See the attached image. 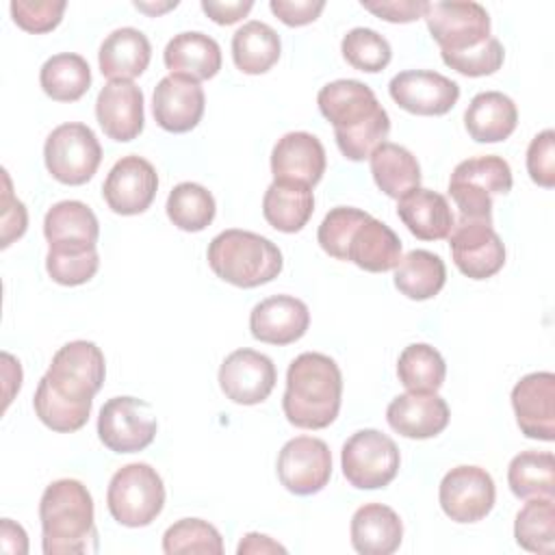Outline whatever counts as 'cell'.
I'll return each mask as SVG.
<instances>
[{
    "label": "cell",
    "instance_id": "obj_1",
    "mask_svg": "<svg viewBox=\"0 0 555 555\" xmlns=\"http://www.w3.org/2000/svg\"><path fill=\"white\" fill-rule=\"evenodd\" d=\"M317 104L321 115L334 126L336 145L349 160H364L390 132V117L377 102L373 89L353 78L327 82Z\"/></svg>",
    "mask_w": 555,
    "mask_h": 555
},
{
    "label": "cell",
    "instance_id": "obj_2",
    "mask_svg": "<svg viewBox=\"0 0 555 555\" xmlns=\"http://www.w3.org/2000/svg\"><path fill=\"white\" fill-rule=\"evenodd\" d=\"M340 399L343 375L330 356L306 351L288 364L282 410L291 425L325 429L336 421Z\"/></svg>",
    "mask_w": 555,
    "mask_h": 555
},
{
    "label": "cell",
    "instance_id": "obj_3",
    "mask_svg": "<svg viewBox=\"0 0 555 555\" xmlns=\"http://www.w3.org/2000/svg\"><path fill=\"white\" fill-rule=\"evenodd\" d=\"M41 548L46 555H80L98 551L93 499L78 479L52 481L39 501Z\"/></svg>",
    "mask_w": 555,
    "mask_h": 555
},
{
    "label": "cell",
    "instance_id": "obj_4",
    "mask_svg": "<svg viewBox=\"0 0 555 555\" xmlns=\"http://www.w3.org/2000/svg\"><path fill=\"white\" fill-rule=\"evenodd\" d=\"M206 258L217 278L238 288H256L275 280L284 264L273 241L238 228L219 232L210 241Z\"/></svg>",
    "mask_w": 555,
    "mask_h": 555
},
{
    "label": "cell",
    "instance_id": "obj_5",
    "mask_svg": "<svg viewBox=\"0 0 555 555\" xmlns=\"http://www.w3.org/2000/svg\"><path fill=\"white\" fill-rule=\"evenodd\" d=\"M509 163L501 156H475L455 165L449 178V195L460 219L492 223V197L512 191Z\"/></svg>",
    "mask_w": 555,
    "mask_h": 555
},
{
    "label": "cell",
    "instance_id": "obj_6",
    "mask_svg": "<svg viewBox=\"0 0 555 555\" xmlns=\"http://www.w3.org/2000/svg\"><path fill=\"white\" fill-rule=\"evenodd\" d=\"M106 505L124 527H147L163 512L165 486L156 468L145 462L121 466L108 481Z\"/></svg>",
    "mask_w": 555,
    "mask_h": 555
},
{
    "label": "cell",
    "instance_id": "obj_7",
    "mask_svg": "<svg viewBox=\"0 0 555 555\" xmlns=\"http://www.w3.org/2000/svg\"><path fill=\"white\" fill-rule=\"evenodd\" d=\"M43 160L54 180L78 186L89 182L98 171L102 147L89 126L80 121H67L48 134L43 145Z\"/></svg>",
    "mask_w": 555,
    "mask_h": 555
},
{
    "label": "cell",
    "instance_id": "obj_8",
    "mask_svg": "<svg viewBox=\"0 0 555 555\" xmlns=\"http://www.w3.org/2000/svg\"><path fill=\"white\" fill-rule=\"evenodd\" d=\"M106 362L102 349L91 340H72L52 356L43 379L56 395L93 405V397L102 388Z\"/></svg>",
    "mask_w": 555,
    "mask_h": 555
},
{
    "label": "cell",
    "instance_id": "obj_9",
    "mask_svg": "<svg viewBox=\"0 0 555 555\" xmlns=\"http://www.w3.org/2000/svg\"><path fill=\"white\" fill-rule=\"evenodd\" d=\"M401 455L395 440L379 429H360L347 438L340 451L345 479L360 490L388 486L399 473Z\"/></svg>",
    "mask_w": 555,
    "mask_h": 555
},
{
    "label": "cell",
    "instance_id": "obj_10",
    "mask_svg": "<svg viewBox=\"0 0 555 555\" xmlns=\"http://www.w3.org/2000/svg\"><path fill=\"white\" fill-rule=\"evenodd\" d=\"M156 429L152 405L137 397H113L98 416V436L113 453L143 451L156 438Z\"/></svg>",
    "mask_w": 555,
    "mask_h": 555
},
{
    "label": "cell",
    "instance_id": "obj_11",
    "mask_svg": "<svg viewBox=\"0 0 555 555\" xmlns=\"http://www.w3.org/2000/svg\"><path fill=\"white\" fill-rule=\"evenodd\" d=\"M423 17L440 52H464L490 39V15L473 0L427 2Z\"/></svg>",
    "mask_w": 555,
    "mask_h": 555
},
{
    "label": "cell",
    "instance_id": "obj_12",
    "mask_svg": "<svg viewBox=\"0 0 555 555\" xmlns=\"http://www.w3.org/2000/svg\"><path fill=\"white\" fill-rule=\"evenodd\" d=\"M275 468L288 492L299 496L317 494L330 483L332 453L321 438L297 436L280 449Z\"/></svg>",
    "mask_w": 555,
    "mask_h": 555
},
{
    "label": "cell",
    "instance_id": "obj_13",
    "mask_svg": "<svg viewBox=\"0 0 555 555\" xmlns=\"http://www.w3.org/2000/svg\"><path fill=\"white\" fill-rule=\"evenodd\" d=\"M496 499V488L486 468L455 466L451 468L438 488V501L442 512L455 522H477L486 518Z\"/></svg>",
    "mask_w": 555,
    "mask_h": 555
},
{
    "label": "cell",
    "instance_id": "obj_14",
    "mask_svg": "<svg viewBox=\"0 0 555 555\" xmlns=\"http://www.w3.org/2000/svg\"><path fill=\"white\" fill-rule=\"evenodd\" d=\"M451 258L470 280H488L505 264V245L492 223L460 219L449 234Z\"/></svg>",
    "mask_w": 555,
    "mask_h": 555
},
{
    "label": "cell",
    "instance_id": "obj_15",
    "mask_svg": "<svg viewBox=\"0 0 555 555\" xmlns=\"http://www.w3.org/2000/svg\"><path fill=\"white\" fill-rule=\"evenodd\" d=\"M158 191V173L150 160L137 154L121 156L108 171L102 195L108 208L117 215L145 212Z\"/></svg>",
    "mask_w": 555,
    "mask_h": 555
},
{
    "label": "cell",
    "instance_id": "obj_16",
    "mask_svg": "<svg viewBox=\"0 0 555 555\" xmlns=\"http://www.w3.org/2000/svg\"><path fill=\"white\" fill-rule=\"evenodd\" d=\"M278 382L275 364L254 349H236L219 366L221 392L238 405L262 403Z\"/></svg>",
    "mask_w": 555,
    "mask_h": 555
},
{
    "label": "cell",
    "instance_id": "obj_17",
    "mask_svg": "<svg viewBox=\"0 0 555 555\" xmlns=\"http://www.w3.org/2000/svg\"><path fill=\"white\" fill-rule=\"evenodd\" d=\"M388 93L397 106L412 115H444L457 98L460 85L431 69H405L392 76Z\"/></svg>",
    "mask_w": 555,
    "mask_h": 555
},
{
    "label": "cell",
    "instance_id": "obj_18",
    "mask_svg": "<svg viewBox=\"0 0 555 555\" xmlns=\"http://www.w3.org/2000/svg\"><path fill=\"white\" fill-rule=\"evenodd\" d=\"M516 423L527 438L555 440V375L538 371L520 377L512 388Z\"/></svg>",
    "mask_w": 555,
    "mask_h": 555
},
{
    "label": "cell",
    "instance_id": "obj_19",
    "mask_svg": "<svg viewBox=\"0 0 555 555\" xmlns=\"http://www.w3.org/2000/svg\"><path fill=\"white\" fill-rule=\"evenodd\" d=\"M206 106L204 89L197 80L186 76L169 74L158 80L152 95V113L156 124L167 132H189L193 130Z\"/></svg>",
    "mask_w": 555,
    "mask_h": 555
},
{
    "label": "cell",
    "instance_id": "obj_20",
    "mask_svg": "<svg viewBox=\"0 0 555 555\" xmlns=\"http://www.w3.org/2000/svg\"><path fill=\"white\" fill-rule=\"evenodd\" d=\"M95 117L104 134L126 143L143 130V91L132 80H108L95 100Z\"/></svg>",
    "mask_w": 555,
    "mask_h": 555
},
{
    "label": "cell",
    "instance_id": "obj_21",
    "mask_svg": "<svg viewBox=\"0 0 555 555\" xmlns=\"http://www.w3.org/2000/svg\"><path fill=\"white\" fill-rule=\"evenodd\" d=\"M310 325L308 306L293 295H273L256 304L249 312L251 336L269 345H291L299 340Z\"/></svg>",
    "mask_w": 555,
    "mask_h": 555
},
{
    "label": "cell",
    "instance_id": "obj_22",
    "mask_svg": "<svg viewBox=\"0 0 555 555\" xmlns=\"http://www.w3.org/2000/svg\"><path fill=\"white\" fill-rule=\"evenodd\" d=\"M325 147L323 143L304 130L286 132L271 152V173L273 180L299 182L314 186L325 173Z\"/></svg>",
    "mask_w": 555,
    "mask_h": 555
},
{
    "label": "cell",
    "instance_id": "obj_23",
    "mask_svg": "<svg viewBox=\"0 0 555 555\" xmlns=\"http://www.w3.org/2000/svg\"><path fill=\"white\" fill-rule=\"evenodd\" d=\"M451 412L447 401L436 392H403L395 397L386 408L388 425L414 440L438 436L449 425Z\"/></svg>",
    "mask_w": 555,
    "mask_h": 555
},
{
    "label": "cell",
    "instance_id": "obj_24",
    "mask_svg": "<svg viewBox=\"0 0 555 555\" xmlns=\"http://www.w3.org/2000/svg\"><path fill=\"white\" fill-rule=\"evenodd\" d=\"M43 236L54 249H91L98 243L100 223L87 204L63 199L46 212Z\"/></svg>",
    "mask_w": 555,
    "mask_h": 555
},
{
    "label": "cell",
    "instance_id": "obj_25",
    "mask_svg": "<svg viewBox=\"0 0 555 555\" xmlns=\"http://www.w3.org/2000/svg\"><path fill=\"white\" fill-rule=\"evenodd\" d=\"M397 217L421 241L447 238L455 225L447 197L423 186H416L397 199Z\"/></svg>",
    "mask_w": 555,
    "mask_h": 555
},
{
    "label": "cell",
    "instance_id": "obj_26",
    "mask_svg": "<svg viewBox=\"0 0 555 555\" xmlns=\"http://www.w3.org/2000/svg\"><path fill=\"white\" fill-rule=\"evenodd\" d=\"M351 546L360 555H390L399 548L403 525L399 514L384 503H364L351 516Z\"/></svg>",
    "mask_w": 555,
    "mask_h": 555
},
{
    "label": "cell",
    "instance_id": "obj_27",
    "mask_svg": "<svg viewBox=\"0 0 555 555\" xmlns=\"http://www.w3.org/2000/svg\"><path fill=\"white\" fill-rule=\"evenodd\" d=\"M163 61L171 74L199 82L217 76L221 69V48L212 37L199 30H186L169 39Z\"/></svg>",
    "mask_w": 555,
    "mask_h": 555
},
{
    "label": "cell",
    "instance_id": "obj_28",
    "mask_svg": "<svg viewBox=\"0 0 555 555\" xmlns=\"http://www.w3.org/2000/svg\"><path fill=\"white\" fill-rule=\"evenodd\" d=\"M152 59L150 39L132 26H124L106 35L100 46L98 63L108 80H132L141 76Z\"/></svg>",
    "mask_w": 555,
    "mask_h": 555
},
{
    "label": "cell",
    "instance_id": "obj_29",
    "mask_svg": "<svg viewBox=\"0 0 555 555\" xmlns=\"http://www.w3.org/2000/svg\"><path fill=\"white\" fill-rule=\"evenodd\" d=\"M401 249V238L395 230L384 221L369 217L353 230L347 245V260L364 271L384 273L399 264Z\"/></svg>",
    "mask_w": 555,
    "mask_h": 555
},
{
    "label": "cell",
    "instance_id": "obj_30",
    "mask_svg": "<svg viewBox=\"0 0 555 555\" xmlns=\"http://www.w3.org/2000/svg\"><path fill=\"white\" fill-rule=\"evenodd\" d=\"M518 124V108L514 100L501 91L477 93L466 113L464 126L477 143H499L505 141Z\"/></svg>",
    "mask_w": 555,
    "mask_h": 555
},
{
    "label": "cell",
    "instance_id": "obj_31",
    "mask_svg": "<svg viewBox=\"0 0 555 555\" xmlns=\"http://www.w3.org/2000/svg\"><path fill=\"white\" fill-rule=\"evenodd\" d=\"M314 212L312 186L299 182L273 180L262 197V215L267 223L284 234L299 232Z\"/></svg>",
    "mask_w": 555,
    "mask_h": 555
},
{
    "label": "cell",
    "instance_id": "obj_32",
    "mask_svg": "<svg viewBox=\"0 0 555 555\" xmlns=\"http://www.w3.org/2000/svg\"><path fill=\"white\" fill-rule=\"evenodd\" d=\"M369 160L377 189L392 199L403 197L421 184V165L403 145L384 141L373 150Z\"/></svg>",
    "mask_w": 555,
    "mask_h": 555
},
{
    "label": "cell",
    "instance_id": "obj_33",
    "mask_svg": "<svg viewBox=\"0 0 555 555\" xmlns=\"http://www.w3.org/2000/svg\"><path fill=\"white\" fill-rule=\"evenodd\" d=\"M282 52L280 35L264 22L251 20L232 35L234 65L249 76L269 72Z\"/></svg>",
    "mask_w": 555,
    "mask_h": 555
},
{
    "label": "cell",
    "instance_id": "obj_34",
    "mask_svg": "<svg viewBox=\"0 0 555 555\" xmlns=\"http://www.w3.org/2000/svg\"><path fill=\"white\" fill-rule=\"evenodd\" d=\"M447 282L442 258L427 249H412L395 267V286L408 299L425 301L436 297Z\"/></svg>",
    "mask_w": 555,
    "mask_h": 555
},
{
    "label": "cell",
    "instance_id": "obj_35",
    "mask_svg": "<svg viewBox=\"0 0 555 555\" xmlns=\"http://www.w3.org/2000/svg\"><path fill=\"white\" fill-rule=\"evenodd\" d=\"M39 82L48 98L56 102H76L91 87V69L80 54L61 52L41 65Z\"/></svg>",
    "mask_w": 555,
    "mask_h": 555
},
{
    "label": "cell",
    "instance_id": "obj_36",
    "mask_svg": "<svg viewBox=\"0 0 555 555\" xmlns=\"http://www.w3.org/2000/svg\"><path fill=\"white\" fill-rule=\"evenodd\" d=\"M507 483L518 499L553 496L555 457L551 451H522L507 466Z\"/></svg>",
    "mask_w": 555,
    "mask_h": 555
},
{
    "label": "cell",
    "instance_id": "obj_37",
    "mask_svg": "<svg viewBox=\"0 0 555 555\" xmlns=\"http://www.w3.org/2000/svg\"><path fill=\"white\" fill-rule=\"evenodd\" d=\"M444 358L427 343L408 345L399 353L397 377L412 392H436L444 384Z\"/></svg>",
    "mask_w": 555,
    "mask_h": 555
},
{
    "label": "cell",
    "instance_id": "obj_38",
    "mask_svg": "<svg viewBox=\"0 0 555 555\" xmlns=\"http://www.w3.org/2000/svg\"><path fill=\"white\" fill-rule=\"evenodd\" d=\"M516 544L529 553H553L555 548V501L553 496L527 499L514 520Z\"/></svg>",
    "mask_w": 555,
    "mask_h": 555
},
{
    "label": "cell",
    "instance_id": "obj_39",
    "mask_svg": "<svg viewBox=\"0 0 555 555\" xmlns=\"http://www.w3.org/2000/svg\"><path fill=\"white\" fill-rule=\"evenodd\" d=\"M169 221L184 232H202L215 219L217 204L212 193L197 182H180L167 197Z\"/></svg>",
    "mask_w": 555,
    "mask_h": 555
},
{
    "label": "cell",
    "instance_id": "obj_40",
    "mask_svg": "<svg viewBox=\"0 0 555 555\" xmlns=\"http://www.w3.org/2000/svg\"><path fill=\"white\" fill-rule=\"evenodd\" d=\"M33 408H35L37 418L46 427H50L52 431H61V434L78 431L80 427L87 425L89 414H91V405L76 403V401H69V399L56 395L43 377L35 390Z\"/></svg>",
    "mask_w": 555,
    "mask_h": 555
},
{
    "label": "cell",
    "instance_id": "obj_41",
    "mask_svg": "<svg viewBox=\"0 0 555 555\" xmlns=\"http://www.w3.org/2000/svg\"><path fill=\"white\" fill-rule=\"evenodd\" d=\"M163 551L167 555L180 553H208L221 555L223 540L221 533L202 518H180L167 527L163 535Z\"/></svg>",
    "mask_w": 555,
    "mask_h": 555
},
{
    "label": "cell",
    "instance_id": "obj_42",
    "mask_svg": "<svg viewBox=\"0 0 555 555\" xmlns=\"http://www.w3.org/2000/svg\"><path fill=\"white\" fill-rule=\"evenodd\" d=\"M340 50H343L345 61L351 67H356L360 72H366V74L382 72L392 59V50H390L388 39L384 35H379L377 30L364 28V26L351 28L343 37Z\"/></svg>",
    "mask_w": 555,
    "mask_h": 555
},
{
    "label": "cell",
    "instance_id": "obj_43",
    "mask_svg": "<svg viewBox=\"0 0 555 555\" xmlns=\"http://www.w3.org/2000/svg\"><path fill=\"white\" fill-rule=\"evenodd\" d=\"M100 267L98 247L91 249H54L48 247L46 271L61 286H80L89 282Z\"/></svg>",
    "mask_w": 555,
    "mask_h": 555
},
{
    "label": "cell",
    "instance_id": "obj_44",
    "mask_svg": "<svg viewBox=\"0 0 555 555\" xmlns=\"http://www.w3.org/2000/svg\"><path fill=\"white\" fill-rule=\"evenodd\" d=\"M369 217H371L369 212H364L360 208H351V206L332 208L323 217V221L317 230V241H319L321 249L336 260H347L349 238H351L353 230Z\"/></svg>",
    "mask_w": 555,
    "mask_h": 555
},
{
    "label": "cell",
    "instance_id": "obj_45",
    "mask_svg": "<svg viewBox=\"0 0 555 555\" xmlns=\"http://www.w3.org/2000/svg\"><path fill=\"white\" fill-rule=\"evenodd\" d=\"M440 56L444 65L455 69L457 74L477 78V76L494 74L503 65L505 50L496 37H490L483 43L468 48L464 52H440Z\"/></svg>",
    "mask_w": 555,
    "mask_h": 555
},
{
    "label": "cell",
    "instance_id": "obj_46",
    "mask_svg": "<svg viewBox=\"0 0 555 555\" xmlns=\"http://www.w3.org/2000/svg\"><path fill=\"white\" fill-rule=\"evenodd\" d=\"M65 7V0H13L9 4L13 22L35 35L54 30L63 20Z\"/></svg>",
    "mask_w": 555,
    "mask_h": 555
},
{
    "label": "cell",
    "instance_id": "obj_47",
    "mask_svg": "<svg viewBox=\"0 0 555 555\" xmlns=\"http://www.w3.org/2000/svg\"><path fill=\"white\" fill-rule=\"evenodd\" d=\"M527 171L538 186H555V132L551 128L531 139L527 147Z\"/></svg>",
    "mask_w": 555,
    "mask_h": 555
},
{
    "label": "cell",
    "instance_id": "obj_48",
    "mask_svg": "<svg viewBox=\"0 0 555 555\" xmlns=\"http://www.w3.org/2000/svg\"><path fill=\"white\" fill-rule=\"evenodd\" d=\"M4 178V191H2V247H9L15 238H20L26 232L28 225V212L26 206L13 197L11 191V178L7 171H2Z\"/></svg>",
    "mask_w": 555,
    "mask_h": 555
},
{
    "label": "cell",
    "instance_id": "obj_49",
    "mask_svg": "<svg viewBox=\"0 0 555 555\" xmlns=\"http://www.w3.org/2000/svg\"><path fill=\"white\" fill-rule=\"evenodd\" d=\"M269 9L286 26L312 24L325 9L323 0H271Z\"/></svg>",
    "mask_w": 555,
    "mask_h": 555
},
{
    "label": "cell",
    "instance_id": "obj_50",
    "mask_svg": "<svg viewBox=\"0 0 555 555\" xmlns=\"http://www.w3.org/2000/svg\"><path fill=\"white\" fill-rule=\"evenodd\" d=\"M425 4L427 2H421V0H377V2L362 0V7L366 11L392 24H408L423 17Z\"/></svg>",
    "mask_w": 555,
    "mask_h": 555
},
{
    "label": "cell",
    "instance_id": "obj_51",
    "mask_svg": "<svg viewBox=\"0 0 555 555\" xmlns=\"http://www.w3.org/2000/svg\"><path fill=\"white\" fill-rule=\"evenodd\" d=\"M251 0H238V2H215V0H202V11L221 26H230L238 20H243L251 11Z\"/></svg>",
    "mask_w": 555,
    "mask_h": 555
},
{
    "label": "cell",
    "instance_id": "obj_52",
    "mask_svg": "<svg viewBox=\"0 0 555 555\" xmlns=\"http://www.w3.org/2000/svg\"><path fill=\"white\" fill-rule=\"evenodd\" d=\"M0 542L2 551L9 555H24L28 553V538L22 525H15L11 518H2L0 527Z\"/></svg>",
    "mask_w": 555,
    "mask_h": 555
},
{
    "label": "cell",
    "instance_id": "obj_53",
    "mask_svg": "<svg viewBox=\"0 0 555 555\" xmlns=\"http://www.w3.org/2000/svg\"><path fill=\"white\" fill-rule=\"evenodd\" d=\"M236 553L238 555H247V553H251V555H267V553H286V548L282 546V544H278L273 538H269V535H264V533H256V531H251V533H247L241 542H238V546H236Z\"/></svg>",
    "mask_w": 555,
    "mask_h": 555
},
{
    "label": "cell",
    "instance_id": "obj_54",
    "mask_svg": "<svg viewBox=\"0 0 555 555\" xmlns=\"http://www.w3.org/2000/svg\"><path fill=\"white\" fill-rule=\"evenodd\" d=\"M134 7H137L139 11H145V13H150V15H160V13L169 11V9H176V7H178V2H176V0H173V2H165V4H147V2H134Z\"/></svg>",
    "mask_w": 555,
    "mask_h": 555
}]
</instances>
